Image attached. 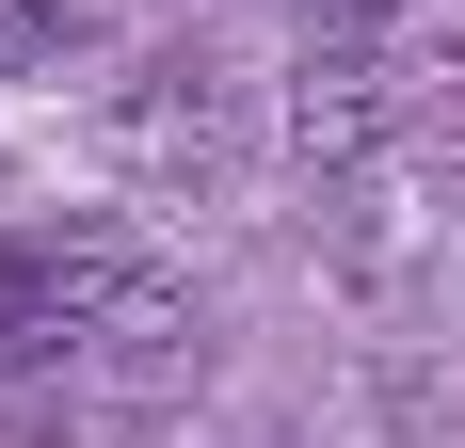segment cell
<instances>
[{
    "label": "cell",
    "instance_id": "1",
    "mask_svg": "<svg viewBox=\"0 0 465 448\" xmlns=\"http://www.w3.org/2000/svg\"><path fill=\"white\" fill-rule=\"evenodd\" d=\"M81 336H177V288L129 257V240H0V385L16 368H64Z\"/></svg>",
    "mask_w": 465,
    "mask_h": 448
},
{
    "label": "cell",
    "instance_id": "2",
    "mask_svg": "<svg viewBox=\"0 0 465 448\" xmlns=\"http://www.w3.org/2000/svg\"><path fill=\"white\" fill-rule=\"evenodd\" d=\"M418 112V81H401V48L370 33V0H337L322 33H305V64H289V144L322 161V177H353V161H385V129Z\"/></svg>",
    "mask_w": 465,
    "mask_h": 448
},
{
    "label": "cell",
    "instance_id": "3",
    "mask_svg": "<svg viewBox=\"0 0 465 448\" xmlns=\"http://www.w3.org/2000/svg\"><path fill=\"white\" fill-rule=\"evenodd\" d=\"M96 144H113V161H129L144 192H209L225 177V81H209V64H144V81H113V112H96Z\"/></svg>",
    "mask_w": 465,
    "mask_h": 448
},
{
    "label": "cell",
    "instance_id": "4",
    "mask_svg": "<svg viewBox=\"0 0 465 448\" xmlns=\"http://www.w3.org/2000/svg\"><path fill=\"white\" fill-rule=\"evenodd\" d=\"M113 33V0H0V64H64Z\"/></svg>",
    "mask_w": 465,
    "mask_h": 448
},
{
    "label": "cell",
    "instance_id": "5",
    "mask_svg": "<svg viewBox=\"0 0 465 448\" xmlns=\"http://www.w3.org/2000/svg\"><path fill=\"white\" fill-rule=\"evenodd\" d=\"M433 81H450V112H465V33H450V48H433Z\"/></svg>",
    "mask_w": 465,
    "mask_h": 448
}]
</instances>
